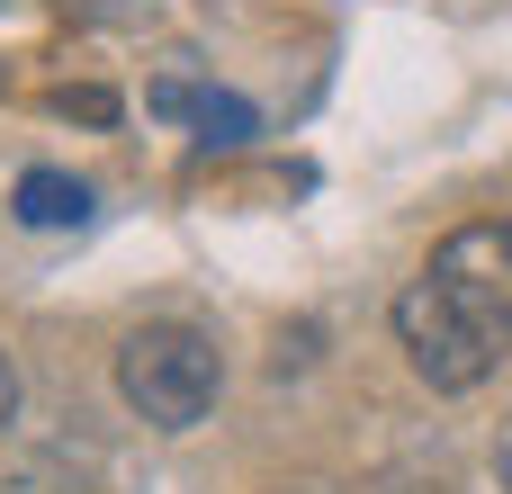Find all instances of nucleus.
<instances>
[{"label":"nucleus","mask_w":512,"mask_h":494,"mask_svg":"<svg viewBox=\"0 0 512 494\" xmlns=\"http://www.w3.org/2000/svg\"><path fill=\"white\" fill-rule=\"evenodd\" d=\"M396 342L441 396H468L495 378L512 342V225L477 216L423 261V279L396 297Z\"/></svg>","instance_id":"nucleus-1"},{"label":"nucleus","mask_w":512,"mask_h":494,"mask_svg":"<svg viewBox=\"0 0 512 494\" xmlns=\"http://www.w3.org/2000/svg\"><path fill=\"white\" fill-rule=\"evenodd\" d=\"M216 387H225V369H216V342L198 324H144L117 351V396L162 432H189L216 405Z\"/></svg>","instance_id":"nucleus-2"},{"label":"nucleus","mask_w":512,"mask_h":494,"mask_svg":"<svg viewBox=\"0 0 512 494\" xmlns=\"http://www.w3.org/2000/svg\"><path fill=\"white\" fill-rule=\"evenodd\" d=\"M153 108L207 126V144H243V135H252V108H243L234 90H207V81H153Z\"/></svg>","instance_id":"nucleus-3"},{"label":"nucleus","mask_w":512,"mask_h":494,"mask_svg":"<svg viewBox=\"0 0 512 494\" xmlns=\"http://www.w3.org/2000/svg\"><path fill=\"white\" fill-rule=\"evenodd\" d=\"M9 207H18V225H36V234H63V225H90V189L72 180V171H18V189H9Z\"/></svg>","instance_id":"nucleus-4"},{"label":"nucleus","mask_w":512,"mask_h":494,"mask_svg":"<svg viewBox=\"0 0 512 494\" xmlns=\"http://www.w3.org/2000/svg\"><path fill=\"white\" fill-rule=\"evenodd\" d=\"M18 414V369H9V351H0V423Z\"/></svg>","instance_id":"nucleus-5"},{"label":"nucleus","mask_w":512,"mask_h":494,"mask_svg":"<svg viewBox=\"0 0 512 494\" xmlns=\"http://www.w3.org/2000/svg\"><path fill=\"white\" fill-rule=\"evenodd\" d=\"M495 477H504V494H512V423H504V441H495Z\"/></svg>","instance_id":"nucleus-6"}]
</instances>
